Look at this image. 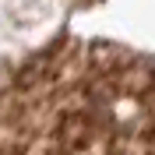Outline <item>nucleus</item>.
Masks as SVG:
<instances>
[{
  "mask_svg": "<svg viewBox=\"0 0 155 155\" xmlns=\"http://www.w3.org/2000/svg\"><path fill=\"white\" fill-rule=\"evenodd\" d=\"M0 152H155V60L60 42L0 92Z\"/></svg>",
  "mask_w": 155,
  "mask_h": 155,
  "instance_id": "nucleus-1",
  "label": "nucleus"
}]
</instances>
